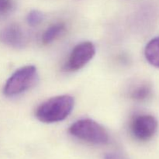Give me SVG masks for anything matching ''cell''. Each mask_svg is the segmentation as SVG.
Wrapping results in <instances>:
<instances>
[{
    "label": "cell",
    "instance_id": "9",
    "mask_svg": "<svg viewBox=\"0 0 159 159\" xmlns=\"http://www.w3.org/2000/svg\"><path fill=\"white\" fill-rule=\"evenodd\" d=\"M152 93V88L146 83L140 84L137 85L130 92V97L138 102H144L149 99Z\"/></svg>",
    "mask_w": 159,
    "mask_h": 159
},
{
    "label": "cell",
    "instance_id": "10",
    "mask_svg": "<svg viewBox=\"0 0 159 159\" xmlns=\"http://www.w3.org/2000/svg\"><path fill=\"white\" fill-rule=\"evenodd\" d=\"M43 20V15L38 10H32L28 13L26 21L31 26H36L40 24Z\"/></svg>",
    "mask_w": 159,
    "mask_h": 159
},
{
    "label": "cell",
    "instance_id": "11",
    "mask_svg": "<svg viewBox=\"0 0 159 159\" xmlns=\"http://www.w3.org/2000/svg\"><path fill=\"white\" fill-rule=\"evenodd\" d=\"M13 8V0H0V16L10 13Z\"/></svg>",
    "mask_w": 159,
    "mask_h": 159
},
{
    "label": "cell",
    "instance_id": "3",
    "mask_svg": "<svg viewBox=\"0 0 159 159\" xmlns=\"http://www.w3.org/2000/svg\"><path fill=\"white\" fill-rule=\"evenodd\" d=\"M37 79V68L28 65L20 68L12 75L4 86L3 93L6 96H15L30 89Z\"/></svg>",
    "mask_w": 159,
    "mask_h": 159
},
{
    "label": "cell",
    "instance_id": "8",
    "mask_svg": "<svg viewBox=\"0 0 159 159\" xmlns=\"http://www.w3.org/2000/svg\"><path fill=\"white\" fill-rule=\"evenodd\" d=\"M65 26L62 23H58L52 25L49 28H48L47 30L43 33V37H42V41L45 44L51 43L55 39H57L65 31Z\"/></svg>",
    "mask_w": 159,
    "mask_h": 159
},
{
    "label": "cell",
    "instance_id": "6",
    "mask_svg": "<svg viewBox=\"0 0 159 159\" xmlns=\"http://www.w3.org/2000/svg\"><path fill=\"white\" fill-rule=\"evenodd\" d=\"M0 41L14 48H23L26 42V36L21 26L16 23L8 25L0 31Z\"/></svg>",
    "mask_w": 159,
    "mask_h": 159
},
{
    "label": "cell",
    "instance_id": "2",
    "mask_svg": "<svg viewBox=\"0 0 159 159\" xmlns=\"http://www.w3.org/2000/svg\"><path fill=\"white\" fill-rule=\"evenodd\" d=\"M69 132L75 138L90 144H106L109 141V134L106 129L93 120L76 121L70 127Z\"/></svg>",
    "mask_w": 159,
    "mask_h": 159
},
{
    "label": "cell",
    "instance_id": "4",
    "mask_svg": "<svg viewBox=\"0 0 159 159\" xmlns=\"http://www.w3.org/2000/svg\"><path fill=\"white\" fill-rule=\"evenodd\" d=\"M95 54L96 48L93 43L82 42L75 47L64 68L66 71H78L87 65L93 59Z\"/></svg>",
    "mask_w": 159,
    "mask_h": 159
},
{
    "label": "cell",
    "instance_id": "12",
    "mask_svg": "<svg viewBox=\"0 0 159 159\" xmlns=\"http://www.w3.org/2000/svg\"><path fill=\"white\" fill-rule=\"evenodd\" d=\"M104 159H126V158L120 154L108 153L105 155Z\"/></svg>",
    "mask_w": 159,
    "mask_h": 159
},
{
    "label": "cell",
    "instance_id": "5",
    "mask_svg": "<svg viewBox=\"0 0 159 159\" xmlns=\"http://www.w3.org/2000/svg\"><path fill=\"white\" fill-rule=\"evenodd\" d=\"M158 121L155 116L148 114L139 115L133 120L130 125L132 134L136 139L147 141L155 134Z\"/></svg>",
    "mask_w": 159,
    "mask_h": 159
},
{
    "label": "cell",
    "instance_id": "1",
    "mask_svg": "<svg viewBox=\"0 0 159 159\" xmlns=\"http://www.w3.org/2000/svg\"><path fill=\"white\" fill-rule=\"evenodd\" d=\"M74 107V99L68 95L51 98L40 104L36 110V117L46 124L64 120L71 113Z\"/></svg>",
    "mask_w": 159,
    "mask_h": 159
},
{
    "label": "cell",
    "instance_id": "7",
    "mask_svg": "<svg viewBox=\"0 0 159 159\" xmlns=\"http://www.w3.org/2000/svg\"><path fill=\"white\" fill-rule=\"evenodd\" d=\"M144 55L151 65L159 68V37L148 42L144 50Z\"/></svg>",
    "mask_w": 159,
    "mask_h": 159
}]
</instances>
